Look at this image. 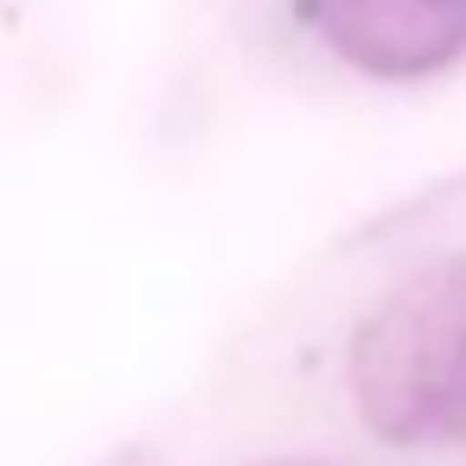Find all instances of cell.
<instances>
[{"label": "cell", "instance_id": "cell-4", "mask_svg": "<svg viewBox=\"0 0 466 466\" xmlns=\"http://www.w3.org/2000/svg\"><path fill=\"white\" fill-rule=\"evenodd\" d=\"M249 466H319V460H249Z\"/></svg>", "mask_w": 466, "mask_h": 466}, {"label": "cell", "instance_id": "cell-3", "mask_svg": "<svg viewBox=\"0 0 466 466\" xmlns=\"http://www.w3.org/2000/svg\"><path fill=\"white\" fill-rule=\"evenodd\" d=\"M90 466H154L141 447H116V453H103V460H90Z\"/></svg>", "mask_w": 466, "mask_h": 466}, {"label": "cell", "instance_id": "cell-1", "mask_svg": "<svg viewBox=\"0 0 466 466\" xmlns=\"http://www.w3.org/2000/svg\"><path fill=\"white\" fill-rule=\"evenodd\" d=\"M351 402L383 447L466 441V256L402 275L358 319Z\"/></svg>", "mask_w": 466, "mask_h": 466}, {"label": "cell", "instance_id": "cell-2", "mask_svg": "<svg viewBox=\"0 0 466 466\" xmlns=\"http://www.w3.org/2000/svg\"><path fill=\"white\" fill-rule=\"evenodd\" d=\"M294 14L377 84H421L466 58V0H294Z\"/></svg>", "mask_w": 466, "mask_h": 466}]
</instances>
